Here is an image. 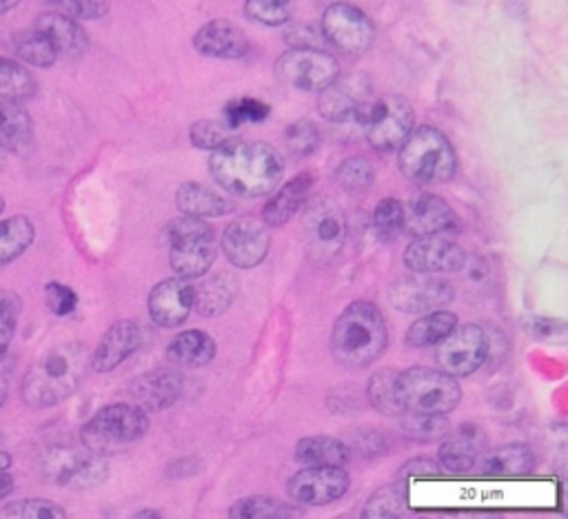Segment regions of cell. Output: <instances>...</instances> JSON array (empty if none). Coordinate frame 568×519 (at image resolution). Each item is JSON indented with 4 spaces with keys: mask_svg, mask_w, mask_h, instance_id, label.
<instances>
[{
    "mask_svg": "<svg viewBox=\"0 0 568 519\" xmlns=\"http://www.w3.org/2000/svg\"><path fill=\"white\" fill-rule=\"evenodd\" d=\"M209 173L231 195L260 197L282 180L284 160L266 142L229 138L211 151Z\"/></svg>",
    "mask_w": 568,
    "mask_h": 519,
    "instance_id": "cell-1",
    "label": "cell"
},
{
    "mask_svg": "<svg viewBox=\"0 0 568 519\" xmlns=\"http://www.w3.org/2000/svg\"><path fill=\"white\" fill-rule=\"evenodd\" d=\"M89 355L80 342H62L44 350L22 375V404L40 410L71 397L89 370Z\"/></svg>",
    "mask_w": 568,
    "mask_h": 519,
    "instance_id": "cell-2",
    "label": "cell"
},
{
    "mask_svg": "<svg viewBox=\"0 0 568 519\" xmlns=\"http://www.w3.org/2000/svg\"><path fill=\"white\" fill-rule=\"evenodd\" d=\"M388 344L386 322L379 308L366 299L348 304L335 319L331 333V353L346 368L373 364Z\"/></svg>",
    "mask_w": 568,
    "mask_h": 519,
    "instance_id": "cell-3",
    "label": "cell"
},
{
    "mask_svg": "<svg viewBox=\"0 0 568 519\" xmlns=\"http://www.w3.org/2000/svg\"><path fill=\"white\" fill-rule=\"evenodd\" d=\"M399 171L406 180L428 186L448 182L457 171V157L448 138L435 126H419L399 144Z\"/></svg>",
    "mask_w": 568,
    "mask_h": 519,
    "instance_id": "cell-4",
    "label": "cell"
},
{
    "mask_svg": "<svg viewBox=\"0 0 568 519\" xmlns=\"http://www.w3.org/2000/svg\"><path fill=\"white\" fill-rule=\"evenodd\" d=\"M149 430L146 413L135 404H109L100 408L80 430V444L95 455H115Z\"/></svg>",
    "mask_w": 568,
    "mask_h": 519,
    "instance_id": "cell-5",
    "label": "cell"
},
{
    "mask_svg": "<svg viewBox=\"0 0 568 519\" xmlns=\"http://www.w3.org/2000/svg\"><path fill=\"white\" fill-rule=\"evenodd\" d=\"M164 240L169 244V262L178 277H202L215 262V231L200 217L182 215L164 226Z\"/></svg>",
    "mask_w": 568,
    "mask_h": 519,
    "instance_id": "cell-6",
    "label": "cell"
},
{
    "mask_svg": "<svg viewBox=\"0 0 568 519\" xmlns=\"http://www.w3.org/2000/svg\"><path fill=\"white\" fill-rule=\"evenodd\" d=\"M397 397L404 410L450 413L462 399V388L457 379L444 370L410 366L397 373Z\"/></svg>",
    "mask_w": 568,
    "mask_h": 519,
    "instance_id": "cell-7",
    "label": "cell"
},
{
    "mask_svg": "<svg viewBox=\"0 0 568 519\" xmlns=\"http://www.w3.org/2000/svg\"><path fill=\"white\" fill-rule=\"evenodd\" d=\"M302 235L306 253L315 264H328L337 257L346 240V217L337 202L317 195L302 211Z\"/></svg>",
    "mask_w": 568,
    "mask_h": 519,
    "instance_id": "cell-8",
    "label": "cell"
},
{
    "mask_svg": "<svg viewBox=\"0 0 568 519\" xmlns=\"http://www.w3.org/2000/svg\"><path fill=\"white\" fill-rule=\"evenodd\" d=\"M42 475L58 484L69 488H91L98 486L109 468L102 461V455L91 452L89 448L80 446H51L42 459H40Z\"/></svg>",
    "mask_w": 568,
    "mask_h": 519,
    "instance_id": "cell-9",
    "label": "cell"
},
{
    "mask_svg": "<svg viewBox=\"0 0 568 519\" xmlns=\"http://www.w3.org/2000/svg\"><path fill=\"white\" fill-rule=\"evenodd\" d=\"M373 84L366 75L362 73H351V75H337L331 80L317 98L320 115L326 118L328 122H357L362 124L368 109L375 102Z\"/></svg>",
    "mask_w": 568,
    "mask_h": 519,
    "instance_id": "cell-10",
    "label": "cell"
},
{
    "mask_svg": "<svg viewBox=\"0 0 568 519\" xmlns=\"http://www.w3.org/2000/svg\"><path fill=\"white\" fill-rule=\"evenodd\" d=\"M415 124L413 106L397 95H386L373 102L364 122L366 140L377 151H395L408 138Z\"/></svg>",
    "mask_w": 568,
    "mask_h": 519,
    "instance_id": "cell-11",
    "label": "cell"
},
{
    "mask_svg": "<svg viewBox=\"0 0 568 519\" xmlns=\"http://www.w3.org/2000/svg\"><path fill=\"white\" fill-rule=\"evenodd\" d=\"M275 75L297 91H322L339 75L337 60L320 49H291L275 60Z\"/></svg>",
    "mask_w": 568,
    "mask_h": 519,
    "instance_id": "cell-12",
    "label": "cell"
},
{
    "mask_svg": "<svg viewBox=\"0 0 568 519\" xmlns=\"http://www.w3.org/2000/svg\"><path fill=\"white\" fill-rule=\"evenodd\" d=\"M322 35L346 55H362L375 38L366 13L348 2H333L322 13Z\"/></svg>",
    "mask_w": 568,
    "mask_h": 519,
    "instance_id": "cell-13",
    "label": "cell"
},
{
    "mask_svg": "<svg viewBox=\"0 0 568 519\" xmlns=\"http://www.w3.org/2000/svg\"><path fill=\"white\" fill-rule=\"evenodd\" d=\"M488 357V337L477 324L455 326L437 346V364L453 377L475 373Z\"/></svg>",
    "mask_w": 568,
    "mask_h": 519,
    "instance_id": "cell-14",
    "label": "cell"
},
{
    "mask_svg": "<svg viewBox=\"0 0 568 519\" xmlns=\"http://www.w3.org/2000/svg\"><path fill=\"white\" fill-rule=\"evenodd\" d=\"M455 291L450 282L433 277L430 273H413L397 277L388 288L390 304L402 313H430L453 302Z\"/></svg>",
    "mask_w": 568,
    "mask_h": 519,
    "instance_id": "cell-15",
    "label": "cell"
},
{
    "mask_svg": "<svg viewBox=\"0 0 568 519\" xmlns=\"http://www.w3.org/2000/svg\"><path fill=\"white\" fill-rule=\"evenodd\" d=\"M220 244L226 260L233 266L253 268L268 253V226L264 224V220L257 217H237L231 224H226Z\"/></svg>",
    "mask_w": 568,
    "mask_h": 519,
    "instance_id": "cell-16",
    "label": "cell"
},
{
    "mask_svg": "<svg viewBox=\"0 0 568 519\" xmlns=\"http://www.w3.org/2000/svg\"><path fill=\"white\" fill-rule=\"evenodd\" d=\"M348 488L342 466H306L286 486L288 497L302 506H324L339 499Z\"/></svg>",
    "mask_w": 568,
    "mask_h": 519,
    "instance_id": "cell-17",
    "label": "cell"
},
{
    "mask_svg": "<svg viewBox=\"0 0 568 519\" xmlns=\"http://www.w3.org/2000/svg\"><path fill=\"white\" fill-rule=\"evenodd\" d=\"M404 264L413 273H453L466 264V253L448 235H419L404 251Z\"/></svg>",
    "mask_w": 568,
    "mask_h": 519,
    "instance_id": "cell-18",
    "label": "cell"
},
{
    "mask_svg": "<svg viewBox=\"0 0 568 519\" xmlns=\"http://www.w3.org/2000/svg\"><path fill=\"white\" fill-rule=\"evenodd\" d=\"M404 228L415 237L448 235L459 233V220L446 200L435 193H419L404 206Z\"/></svg>",
    "mask_w": 568,
    "mask_h": 519,
    "instance_id": "cell-19",
    "label": "cell"
},
{
    "mask_svg": "<svg viewBox=\"0 0 568 519\" xmlns=\"http://www.w3.org/2000/svg\"><path fill=\"white\" fill-rule=\"evenodd\" d=\"M195 288L184 277H169L155 284L149 293V315L158 326L175 328L193 311Z\"/></svg>",
    "mask_w": 568,
    "mask_h": 519,
    "instance_id": "cell-20",
    "label": "cell"
},
{
    "mask_svg": "<svg viewBox=\"0 0 568 519\" xmlns=\"http://www.w3.org/2000/svg\"><path fill=\"white\" fill-rule=\"evenodd\" d=\"M142 344V328L133 319L113 322L98 346L89 355V368L93 373H111Z\"/></svg>",
    "mask_w": 568,
    "mask_h": 519,
    "instance_id": "cell-21",
    "label": "cell"
},
{
    "mask_svg": "<svg viewBox=\"0 0 568 519\" xmlns=\"http://www.w3.org/2000/svg\"><path fill=\"white\" fill-rule=\"evenodd\" d=\"M488 437L477 424H462L457 430H448L439 448V461L450 472H468L484 455Z\"/></svg>",
    "mask_w": 568,
    "mask_h": 519,
    "instance_id": "cell-22",
    "label": "cell"
},
{
    "mask_svg": "<svg viewBox=\"0 0 568 519\" xmlns=\"http://www.w3.org/2000/svg\"><path fill=\"white\" fill-rule=\"evenodd\" d=\"M193 47L206 58L237 60L248 53L251 44L246 33L235 22L213 20L197 29V33L193 35Z\"/></svg>",
    "mask_w": 568,
    "mask_h": 519,
    "instance_id": "cell-23",
    "label": "cell"
},
{
    "mask_svg": "<svg viewBox=\"0 0 568 519\" xmlns=\"http://www.w3.org/2000/svg\"><path fill=\"white\" fill-rule=\"evenodd\" d=\"M129 395L144 413L164 410L182 395V377L173 370L160 368L135 377L129 386Z\"/></svg>",
    "mask_w": 568,
    "mask_h": 519,
    "instance_id": "cell-24",
    "label": "cell"
},
{
    "mask_svg": "<svg viewBox=\"0 0 568 519\" xmlns=\"http://www.w3.org/2000/svg\"><path fill=\"white\" fill-rule=\"evenodd\" d=\"M313 186V175L308 171L293 175L288 182H284L264 204L262 220L266 226H284L293 220V215L300 211V206L306 202Z\"/></svg>",
    "mask_w": 568,
    "mask_h": 519,
    "instance_id": "cell-25",
    "label": "cell"
},
{
    "mask_svg": "<svg viewBox=\"0 0 568 519\" xmlns=\"http://www.w3.org/2000/svg\"><path fill=\"white\" fill-rule=\"evenodd\" d=\"M33 146V120L22 100H0V149L27 155Z\"/></svg>",
    "mask_w": 568,
    "mask_h": 519,
    "instance_id": "cell-26",
    "label": "cell"
},
{
    "mask_svg": "<svg viewBox=\"0 0 568 519\" xmlns=\"http://www.w3.org/2000/svg\"><path fill=\"white\" fill-rule=\"evenodd\" d=\"M33 27L49 35L58 55H62V58H80L89 47L87 33L80 27V22L73 18H67L62 13L47 11L36 18Z\"/></svg>",
    "mask_w": 568,
    "mask_h": 519,
    "instance_id": "cell-27",
    "label": "cell"
},
{
    "mask_svg": "<svg viewBox=\"0 0 568 519\" xmlns=\"http://www.w3.org/2000/svg\"><path fill=\"white\" fill-rule=\"evenodd\" d=\"M477 472L486 477L526 475L535 466V455L526 444H506L477 459Z\"/></svg>",
    "mask_w": 568,
    "mask_h": 519,
    "instance_id": "cell-28",
    "label": "cell"
},
{
    "mask_svg": "<svg viewBox=\"0 0 568 519\" xmlns=\"http://www.w3.org/2000/svg\"><path fill=\"white\" fill-rule=\"evenodd\" d=\"M175 204L184 215L191 217H222L233 211V202L220 195L217 191L200 184V182H184L175 191Z\"/></svg>",
    "mask_w": 568,
    "mask_h": 519,
    "instance_id": "cell-29",
    "label": "cell"
},
{
    "mask_svg": "<svg viewBox=\"0 0 568 519\" xmlns=\"http://www.w3.org/2000/svg\"><path fill=\"white\" fill-rule=\"evenodd\" d=\"M348 448L344 441L328 435H311L297 441L295 459L304 466H346Z\"/></svg>",
    "mask_w": 568,
    "mask_h": 519,
    "instance_id": "cell-30",
    "label": "cell"
},
{
    "mask_svg": "<svg viewBox=\"0 0 568 519\" xmlns=\"http://www.w3.org/2000/svg\"><path fill=\"white\" fill-rule=\"evenodd\" d=\"M171 362L180 366H204L215 357V342L204 330H184L166 346Z\"/></svg>",
    "mask_w": 568,
    "mask_h": 519,
    "instance_id": "cell-31",
    "label": "cell"
},
{
    "mask_svg": "<svg viewBox=\"0 0 568 519\" xmlns=\"http://www.w3.org/2000/svg\"><path fill=\"white\" fill-rule=\"evenodd\" d=\"M36 237V226L27 215H9L0 220V268L18 260Z\"/></svg>",
    "mask_w": 568,
    "mask_h": 519,
    "instance_id": "cell-32",
    "label": "cell"
},
{
    "mask_svg": "<svg viewBox=\"0 0 568 519\" xmlns=\"http://www.w3.org/2000/svg\"><path fill=\"white\" fill-rule=\"evenodd\" d=\"M455 326H457V317L450 311L437 308V311L424 313L406 330V344L415 346V348L439 344Z\"/></svg>",
    "mask_w": 568,
    "mask_h": 519,
    "instance_id": "cell-33",
    "label": "cell"
},
{
    "mask_svg": "<svg viewBox=\"0 0 568 519\" xmlns=\"http://www.w3.org/2000/svg\"><path fill=\"white\" fill-rule=\"evenodd\" d=\"M233 297H235V279L229 275H215L195 288L193 306L197 308L200 315L215 317V315H222L233 304Z\"/></svg>",
    "mask_w": 568,
    "mask_h": 519,
    "instance_id": "cell-34",
    "label": "cell"
},
{
    "mask_svg": "<svg viewBox=\"0 0 568 519\" xmlns=\"http://www.w3.org/2000/svg\"><path fill=\"white\" fill-rule=\"evenodd\" d=\"M11 44H13V53L22 62L40 67V69H47V67L55 64V60L60 58L53 42L49 40V35L42 33L40 29H36V27H31L27 31H18L11 40Z\"/></svg>",
    "mask_w": 568,
    "mask_h": 519,
    "instance_id": "cell-35",
    "label": "cell"
},
{
    "mask_svg": "<svg viewBox=\"0 0 568 519\" xmlns=\"http://www.w3.org/2000/svg\"><path fill=\"white\" fill-rule=\"evenodd\" d=\"M229 515L233 519H288V517H300V510L282 499L253 495V497L237 499L229 508Z\"/></svg>",
    "mask_w": 568,
    "mask_h": 519,
    "instance_id": "cell-36",
    "label": "cell"
},
{
    "mask_svg": "<svg viewBox=\"0 0 568 519\" xmlns=\"http://www.w3.org/2000/svg\"><path fill=\"white\" fill-rule=\"evenodd\" d=\"M402 430L419 441H435L444 439L450 430L448 419L444 413H419V410H404L399 415Z\"/></svg>",
    "mask_w": 568,
    "mask_h": 519,
    "instance_id": "cell-37",
    "label": "cell"
},
{
    "mask_svg": "<svg viewBox=\"0 0 568 519\" xmlns=\"http://www.w3.org/2000/svg\"><path fill=\"white\" fill-rule=\"evenodd\" d=\"M36 78L13 58L0 55V100H27L36 93Z\"/></svg>",
    "mask_w": 568,
    "mask_h": 519,
    "instance_id": "cell-38",
    "label": "cell"
},
{
    "mask_svg": "<svg viewBox=\"0 0 568 519\" xmlns=\"http://www.w3.org/2000/svg\"><path fill=\"white\" fill-rule=\"evenodd\" d=\"M368 399L377 413L388 417H399L404 413V406L397 397V373L377 370L368 379Z\"/></svg>",
    "mask_w": 568,
    "mask_h": 519,
    "instance_id": "cell-39",
    "label": "cell"
},
{
    "mask_svg": "<svg viewBox=\"0 0 568 519\" xmlns=\"http://www.w3.org/2000/svg\"><path fill=\"white\" fill-rule=\"evenodd\" d=\"M408 515V499L404 481L388 484L371 495L364 506L362 517H406Z\"/></svg>",
    "mask_w": 568,
    "mask_h": 519,
    "instance_id": "cell-40",
    "label": "cell"
},
{
    "mask_svg": "<svg viewBox=\"0 0 568 519\" xmlns=\"http://www.w3.org/2000/svg\"><path fill=\"white\" fill-rule=\"evenodd\" d=\"M335 180L346 193L357 195V193H364L373 186L375 169L364 157H346L335 169Z\"/></svg>",
    "mask_w": 568,
    "mask_h": 519,
    "instance_id": "cell-41",
    "label": "cell"
},
{
    "mask_svg": "<svg viewBox=\"0 0 568 519\" xmlns=\"http://www.w3.org/2000/svg\"><path fill=\"white\" fill-rule=\"evenodd\" d=\"M64 508L47 499H18L0 508V519H62Z\"/></svg>",
    "mask_w": 568,
    "mask_h": 519,
    "instance_id": "cell-42",
    "label": "cell"
},
{
    "mask_svg": "<svg viewBox=\"0 0 568 519\" xmlns=\"http://www.w3.org/2000/svg\"><path fill=\"white\" fill-rule=\"evenodd\" d=\"M22 313V299L11 288H0V362L7 357Z\"/></svg>",
    "mask_w": 568,
    "mask_h": 519,
    "instance_id": "cell-43",
    "label": "cell"
},
{
    "mask_svg": "<svg viewBox=\"0 0 568 519\" xmlns=\"http://www.w3.org/2000/svg\"><path fill=\"white\" fill-rule=\"evenodd\" d=\"M244 13L253 22L277 27L291 20L293 16V0H246Z\"/></svg>",
    "mask_w": 568,
    "mask_h": 519,
    "instance_id": "cell-44",
    "label": "cell"
},
{
    "mask_svg": "<svg viewBox=\"0 0 568 519\" xmlns=\"http://www.w3.org/2000/svg\"><path fill=\"white\" fill-rule=\"evenodd\" d=\"M268 104L257 98H235L224 106V124L229 129H235L246 122H262L268 118Z\"/></svg>",
    "mask_w": 568,
    "mask_h": 519,
    "instance_id": "cell-45",
    "label": "cell"
},
{
    "mask_svg": "<svg viewBox=\"0 0 568 519\" xmlns=\"http://www.w3.org/2000/svg\"><path fill=\"white\" fill-rule=\"evenodd\" d=\"M373 224L382 240H393L404 231V204L395 197H384L373 211Z\"/></svg>",
    "mask_w": 568,
    "mask_h": 519,
    "instance_id": "cell-46",
    "label": "cell"
},
{
    "mask_svg": "<svg viewBox=\"0 0 568 519\" xmlns=\"http://www.w3.org/2000/svg\"><path fill=\"white\" fill-rule=\"evenodd\" d=\"M284 144L293 155H311L320 146V131L311 120H295L284 129Z\"/></svg>",
    "mask_w": 568,
    "mask_h": 519,
    "instance_id": "cell-47",
    "label": "cell"
},
{
    "mask_svg": "<svg viewBox=\"0 0 568 519\" xmlns=\"http://www.w3.org/2000/svg\"><path fill=\"white\" fill-rule=\"evenodd\" d=\"M49 11L62 13L73 20H95L102 18L109 7L104 0H42Z\"/></svg>",
    "mask_w": 568,
    "mask_h": 519,
    "instance_id": "cell-48",
    "label": "cell"
},
{
    "mask_svg": "<svg viewBox=\"0 0 568 519\" xmlns=\"http://www.w3.org/2000/svg\"><path fill=\"white\" fill-rule=\"evenodd\" d=\"M189 138L193 142V146L213 151L224 140H229V126L222 122H215V120H197V122H193Z\"/></svg>",
    "mask_w": 568,
    "mask_h": 519,
    "instance_id": "cell-49",
    "label": "cell"
},
{
    "mask_svg": "<svg viewBox=\"0 0 568 519\" xmlns=\"http://www.w3.org/2000/svg\"><path fill=\"white\" fill-rule=\"evenodd\" d=\"M44 295H47L49 308L55 315H60V317L71 315L75 311V306H78V295L69 286L60 284V282H49L47 288H44Z\"/></svg>",
    "mask_w": 568,
    "mask_h": 519,
    "instance_id": "cell-50",
    "label": "cell"
},
{
    "mask_svg": "<svg viewBox=\"0 0 568 519\" xmlns=\"http://www.w3.org/2000/svg\"><path fill=\"white\" fill-rule=\"evenodd\" d=\"M286 42L293 47V49H320L324 35L322 31L313 29L311 24H295L286 31Z\"/></svg>",
    "mask_w": 568,
    "mask_h": 519,
    "instance_id": "cell-51",
    "label": "cell"
},
{
    "mask_svg": "<svg viewBox=\"0 0 568 519\" xmlns=\"http://www.w3.org/2000/svg\"><path fill=\"white\" fill-rule=\"evenodd\" d=\"M435 472H439V466H437L435 459H430V457L410 459V461L399 470V475H408V477H413V475H435Z\"/></svg>",
    "mask_w": 568,
    "mask_h": 519,
    "instance_id": "cell-52",
    "label": "cell"
},
{
    "mask_svg": "<svg viewBox=\"0 0 568 519\" xmlns=\"http://www.w3.org/2000/svg\"><path fill=\"white\" fill-rule=\"evenodd\" d=\"M9 388H11V368L2 359L0 362V408L4 406V401L9 397Z\"/></svg>",
    "mask_w": 568,
    "mask_h": 519,
    "instance_id": "cell-53",
    "label": "cell"
},
{
    "mask_svg": "<svg viewBox=\"0 0 568 519\" xmlns=\"http://www.w3.org/2000/svg\"><path fill=\"white\" fill-rule=\"evenodd\" d=\"M13 477L7 470H0V499L9 497L13 492Z\"/></svg>",
    "mask_w": 568,
    "mask_h": 519,
    "instance_id": "cell-54",
    "label": "cell"
},
{
    "mask_svg": "<svg viewBox=\"0 0 568 519\" xmlns=\"http://www.w3.org/2000/svg\"><path fill=\"white\" fill-rule=\"evenodd\" d=\"M20 4V0H0V16L9 13L11 9H16Z\"/></svg>",
    "mask_w": 568,
    "mask_h": 519,
    "instance_id": "cell-55",
    "label": "cell"
},
{
    "mask_svg": "<svg viewBox=\"0 0 568 519\" xmlns=\"http://www.w3.org/2000/svg\"><path fill=\"white\" fill-rule=\"evenodd\" d=\"M11 455L9 452H0V470H9L11 468Z\"/></svg>",
    "mask_w": 568,
    "mask_h": 519,
    "instance_id": "cell-56",
    "label": "cell"
},
{
    "mask_svg": "<svg viewBox=\"0 0 568 519\" xmlns=\"http://www.w3.org/2000/svg\"><path fill=\"white\" fill-rule=\"evenodd\" d=\"M4 211V200H2V195H0V213Z\"/></svg>",
    "mask_w": 568,
    "mask_h": 519,
    "instance_id": "cell-57",
    "label": "cell"
},
{
    "mask_svg": "<svg viewBox=\"0 0 568 519\" xmlns=\"http://www.w3.org/2000/svg\"><path fill=\"white\" fill-rule=\"evenodd\" d=\"M2 162H4V155H2V149H0V169H2Z\"/></svg>",
    "mask_w": 568,
    "mask_h": 519,
    "instance_id": "cell-58",
    "label": "cell"
}]
</instances>
